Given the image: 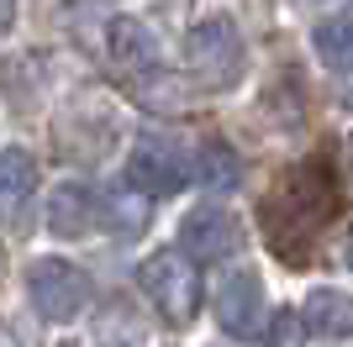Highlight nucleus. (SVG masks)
<instances>
[{
    "label": "nucleus",
    "mask_w": 353,
    "mask_h": 347,
    "mask_svg": "<svg viewBox=\"0 0 353 347\" xmlns=\"http://www.w3.org/2000/svg\"><path fill=\"white\" fill-rule=\"evenodd\" d=\"M137 289L153 300V311H159L169 326H190V321L201 316V300H206L201 274H195V258L185 247L148 253V258L137 263Z\"/></svg>",
    "instance_id": "obj_1"
},
{
    "label": "nucleus",
    "mask_w": 353,
    "mask_h": 347,
    "mask_svg": "<svg viewBox=\"0 0 353 347\" xmlns=\"http://www.w3.org/2000/svg\"><path fill=\"white\" fill-rule=\"evenodd\" d=\"M185 69L206 90H232L248 69V43L232 16H201L185 32Z\"/></svg>",
    "instance_id": "obj_2"
},
{
    "label": "nucleus",
    "mask_w": 353,
    "mask_h": 347,
    "mask_svg": "<svg viewBox=\"0 0 353 347\" xmlns=\"http://www.w3.org/2000/svg\"><path fill=\"white\" fill-rule=\"evenodd\" d=\"M211 311H216V326L232 342H259L269 332V295H264V279L253 269H232V274L216 284L211 295Z\"/></svg>",
    "instance_id": "obj_3"
},
{
    "label": "nucleus",
    "mask_w": 353,
    "mask_h": 347,
    "mask_svg": "<svg viewBox=\"0 0 353 347\" xmlns=\"http://www.w3.org/2000/svg\"><path fill=\"white\" fill-rule=\"evenodd\" d=\"M27 295L43 321H74L90 305V274L69 258H37L27 263Z\"/></svg>",
    "instance_id": "obj_4"
},
{
    "label": "nucleus",
    "mask_w": 353,
    "mask_h": 347,
    "mask_svg": "<svg viewBox=\"0 0 353 347\" xmlns=\"http://www.w3.org/2000/svg\"><path fill=\"white\" fill-rule=\"evenodd\" d=\"M243 221L227 211L221 200H206V205H195L190 216L179 221V247L190 253L195 263H227L243 253Z\"/></svg>",
    "instance_id": "obj_5"
},
{
    "label": "nucleus",
    "mask_w": 353,
    "mask_h": 347,
    "mask_svg": "<svg viewBox=\"0 0 353 347\" xmlns=\"http://www.w3.org/2000/svg\"><path fill=\"white\" fill-rule=\"evenodd\" d=\"M127 179L148 195H174L195 179V153H185L179 143H163V137H137L127 153Z\"/></svg>",
    "instance_id": "obj_6"
},
{
    "label": "nucleus",
    "mask_w": 353,
    "mask_h": 347,
    "mask_svg": "<svg viewBox=\"0 0 353 347\" xmlns=\"http://www.w3.org/2000/svg\"><path fill=\"white\" fill-rule=\"evenodd\" d=\"M105 48H111V63H117L127 79H137V85H148V79H159V74H163L159 32L148 27V21H137V16H111Z\"/></svg>",
    "instance_id": "obj_7"
},
{
    "label": "nucleus",
    "mask_w": 353,
    "mask_h": 347,
    "mask_svg": "<svg viewBox=\"0 0 353 347\" xmlns=\"http://www.w3.org/2000/svg\"><path fill=\"white\" fill-rule=\"evenodd\" d=\"M43 221H48V231H53V237H63V242H79V237H90L95 227H105L101 189L79 185V179H63V185H53Z\"/></svg>",
    "instance_id": "obj_8"
},
{
    "label": "nucleus",
    "mask_w": 353,
    "mask_h": 347,
    "mask_svg": "<svg viewBox=\"0 0 353 347\" xmlns=\"http://www.w3.org/2000/svg\"><path fill=\"white\" fill-rule=\"evenodd\" d=\"M295 316H301L306 337H322V342H348V337H353V295H348V289H311Z\"/></svg>",
    "instance_id": "obj_9"
},
{
    "label": "nucleus",
    "mask_w": 353,
    "mask_h": 347,
    "mask_svg": "<svg viewBox=\"0 0 353 347\" xmlns=\"http://www.w3.org/2000/svg\"><path fill=\"white\" fill-rule=\"evenodd\" d=\"M32 195H37V158L27 147H6L0 153V227L21 221Z\"/></svg>",
    "instance_id": "obj_10"
},
{
    "label": "nucleus",
    "mask_w": 353,
    "mask_h": 347,
    "mask_svg": "<svg viewBox=\"0 0 353 347\" xmlns=\"http://www.w3.org/2000/svg\"><path fill=\"white\" fill-rule=\"evenodd\" d=\"M153 195L148 189H137L132 179L127 185H111L101 189V211H105V231H117V237H137V231L148 227V216H153Z\"/></svg>",
    "instance_id": "obj_11"
},
{
    "label": "nucleus",
    "mask_w": 353,
    "mask_h": 347,
    "mask_svg": "<svg viewBox=\"0 0 353 347\" xmlns=\"http://www.w3.org/2000/svg\"><path fill=\"white\" fill-rule=\"evenodd\" d=\"M311 48L332 74H353V11H332L311 27Z\"/></svg>",
    "instance_id": "obj_12"
},
{
    "label": "nucleus",
    "mask_w": 353,
    "mask_h": 347,
    "mask_svg": "<svg viewBox=\"0 0 353 347\" xmlns=\"http://www.w3.org/2000/svg\"><path fill=\"white\" fill-rule=\"evenodd\" d=\"M195 185H206L211 195H232L237 185H243V158H237L227 143H201V153H195Z\"/></svg>",
    "instance_id": "obj_13"
},
{
    "label": "nucleus",
    "mask_w": 353,
    "mask_h": 347,
    "mask_svg": "<svg viewBox=\"0 0 353 347\" xmlns=\"http://www.w3.org/2000/svg\"><path fill=\"white\" fill-rule=\"evenodd\" d=\"M95 347H143V321L127 300H105L95 316Z\"/></svg>",
    "instance_id": "obj_14"
},
{
    "label": "nucleus",
    "mask_w": 353,
    "mask_h": 347,
    "mask_svg": "<svg viewBox=\"0 0 353 347\" xmlns=\"http://www.w3.org/2000/svg\"><path fill=\"white\" fill-rule=\"evenodd\" d=\"M301 337H306L301 316H274V321H269V332L259 337V342H264V347H301Z\"/></svg>",
    "instance_id": "obj_15"
},
{
    "label": "nucleus",
    "mask_w": 353,
    "mask_h": 347,
    "mask_svg": "<svg viewBox=\"0 0 353 347\" xmlns=\"http://www.w3.org/2000/svg\"><path fill=\"white\" fill-rule=\"evenodd\" d=\"M16 27V0H0V37Z\"/></svg>",
    "instance_id": "obj_16"
},
{
    "label": "nucleus",
    "mask_w": 353,
    "mask_h": 347,
    "mask_svg": "<svg viewBox=\"0 0 353 347\" xmlns=\"http://www.w3.org/2000/svg\"><path fill=\"white\" fill-rule=\"evenodd\" d=\"M343 263H348V274H353V231H348V242H343Z\"/></svg>",
    "instance_id": "obj_17"
}]
</instances>
